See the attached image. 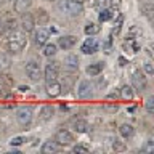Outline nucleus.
<instances>
[{
    "mask_svg": "<svg viewBox=\"0 0 154 154\" xmlns=\"http://www.w3.org/2000/svg\"><path fill=\"white\" fill-rule=\"evenodd\" d=\"M55 141L60 144V146H69V144H72V141H74V137H72V133L67 132V130H60L55 137Z\"/></svg>",
    "mask_w": 154,
    "mask_h": 154,
    "instance_id": "obj_6",
    "label": "nucleus"
},
{
    "mask_svg": "<svg viewBox=\"0 0 154 154\" xmlns=\"http://www.w3.org/2000/svg\"><path fill=\"white\" fill-rule=\"evenodd\" d=\"M64 67L67 71H77L79 69V60H77L75 55H69L64 60Z\"/></svg>",
    "mask_w": 154,
    "mask_h": 154,
    "instance_id": "obj_16",
    "label": "nucleus"
},
{
    "mask_svg": "<svg viewBox=\"0 0 154 154\" xmlns=\"http://www.w3.org/2000/svg\"><path fill=\"white\" fill-rule=\"evenodd\" d=\"M26 74H27V77H29L32 82H38V80L42 79L40 64H38L37 61H29V63H26Z\"/></svg>",
    "mask_w": 154,
    "mask_h": 154,
    "instance_id": "obj_4",
    "label": "nucleus"
},
{
    "mask_svg": "<svg viewBox=\"0 0 154 154\" xmlns=\"http://www.w3.org/2000/svg\"><path fill=\"white\" fill-rule=\"evenodd\" d=\"M31 5H32V0H14L13 8H14V11H16V13L23 14L24 11H27Z\"/></svg>",
    "mask_w": 154,
    "mask_h": 154,
    "instance_id": "obj_15",
    "label": "nucleus"
},
{
    "mask_svg": "<svg viewBox=\"0 0 154 154\" xmlns=\"http://www.w3.org/2000/svg\"><path fill=\"white\" fill-rule=\"evenodd\" d=\"M82 51L85 53V55H91V53H96L98 51V42H96V38H87V40L82 43Z\"/></svg>",
    "mask_w": 154,
    "mask_h": 154,
    "instance_id": "obj_9",
    "label": "nucleus"
},
{
    "mask_svg": "<svg viewBox=\"0 0 154 154\" xmlns=\"http://www.w3.org/2000/svg\"><path fill=\"white\" fill-rule=\"evenodd\" d=\"M143 151H146V152L154 151V141H152V140H148V143H146V146L143 148Z\"/></svg>",
    "mask_w": 154,
    "mask_h": 154,
    "instance_id": "obj_30",
    "label": "nucleus"
},
{
    "mask_svg": "<svg viewBox=\"0 0 154 154\" xmlns=\"http://www.w3.org/2000/svg\"><path fill=\"white\" fill-rule=\"evenodd\" d=\"M61 93V85L58 84L56 80L53 82H47V95L51 96V98H55V96H58Z\"/></svg>",
    "mask_w": 154,
    "mask_h": 154,
    "instance_id": "obj_13",
    "label": "nucleus"
},
{
    "mask_svg": "<svg viewBox=\"0 0 154 154\" xmlns=\"http://www.w3.org/2000/svg\"><path fill=\"white\" fill-rule=\"evenodd\" d=\"M27 38H26V32L23 31H13L8 37V50L11 53H19L26 47Z\"/></svg>",
    "mask_w": 154,
    "mask_h": 154,
    "instance_id": "obj_1",
    "label": "nucleus"
},
{
    "mask_svg": "<svg viewBox=\"0 0 154 154\" xmlns=\"http://www.w3.org/2000/svg\"><path fill=\"white\" fill-rule=\"evenodd\" d=\"M103 67H104L103 63H95V64H90L88 67H87V74H88L90 77H95V75H98L100 72L103 71Z\"/></svg>",
    "mask_w": 154,
    "mask_h": 154,
    "instance_id": "obj_17",
    "label": "nucleus"
},
{
    "mask_svg": "<svg viewBox=\"0 0 154 154\" xmlns=\"http://www.w3.org/2000/svg\"><path fill=\"white\" fill-rule=\"evenodd\" d=\"M58 149H60V144H58L55 140H48V141L43 143L40 151L43 154H51V152H58Z\"/></svg>",
    "mask_w": 154,
    "mask_h": 154,
    "instance_id": "obj_14",
    "label": "nucleus"
},
{
    "mask_svg": "<svg viewBox=\"0 0 154 154\" xmlns=\"http://www.w3.org/2000/svg\"><path fill=\"white\" fill-rule=\"evenodd\" d=\"M58 47L55 43H45V48H43V55L45 56H55L56 55Z\"/></svg>",
    "mask_w": 154,
    "mask_h": 154,
    "instance_id": "obj_21",
    "label": "nucleus"
},
{
    "mask_svg": "<svg viewBox=\"0 0 154 154\" xmlns=\"http://www.w3.org/2000/svg\"><path fill=\"white\" fill-rule=\"evenodd\" d=\"M5 90H7V84H5V79L0 75V96H3Z\"/></svg>",
    "mask_w": 154,
    "mask_h": 154,
    "instance_id": "obj_31",
    "label": "nucleus"
},
{
    "mask_svg": "<svg viewBox=\"0 0 154 154\" xmlns=\"http://www.w3.org/2000/svg\"><path fill=\"white\" fill-rule=\"evenodd\" d=\"M72 152H88V148H85V146H80V144H77V146L72 148Z\"/></svg>",
    "mask_w": 154,
    "mask_h": 154,
    "instance_id": "obj_29",
    "label": "nucleus"
},
{
    "mask_svg": "<svg viewBox=\"0 0 154 154\" xmlns=\"http://www.w3.org/2000/svg\"><path fill=\"white\" fill-rule=\"evenodd\" d=\"M43 77H45L47 82L56 80L58 79V63H55V61L48 63V64L45 66V75Z\"/></svg>",
    "mask_w": 154,
    "mask_h": 154,
    "instance_id": "obj_7",
    "label": "nucleus"
},
{
    "mask_svg": "<svg viewBox=\"0 0 154 154\" xmlns=\"http://www.w3.org/2000/svg\"><path fill=\"white\" fill-rule=\"evenodd\" d=\"M24 141H26V138H24V137H14V138H11L10 144H11V146H21Z\"/></svg>",
    "mask_w": 154,
    "mask_h": 154,
    "instance_id": "obj_27",
    "label": "nucleus"
},
{
    "mask_svg": "<svg viewBox=\"0 0 154 154\" xmlns=\"http://www.w3.org/2000/svg\"><path fill=\"white\" fill-rule=\"evenodd\" d=\"M146 111L149 114L154 112V96H149V98L146 100Z\"/></svg>",
    "mask_w": 154,
    "mask_h": 154,
    "instance_id": "obj_26",
    "label": "nucleus"
},
{
    "mask_svg": "<svg viewBox=\"0 0 154 154\" xmlns=\"http://www.w3.org/2000/svg\"><path fill=\"white\" fill-rule=\"evenodd\" d=\"M48 37H50V31L45 27H38V31H35V45H45Z\"/></svg>",
    "mask_w": 154,
    "mask_h": 154,
    "instance_id": "obj_10",
    "label": "nucleus"
},
{
    "mask_svg": "<svg viewBox=\"0 0 154 154\" xmlns=\"http://www.w3.org/2000/svg\"><path fill=\"white\" fill-rule=\"evenodd\" d=\"M48 2H55V0H48Z\"/></svg>",
    "mask_w": 154,
    "mask_h": 154,
    "instance_id": "obj_34",
    "label": "nucleus"
},
{
    "mask_svg": "<svg viewBox=\"0 0 154 154\" xmlns=\"http://www.w3.org/2000/svg\"><path fill=\"white\" fill-rule=\"evenodd\" d=\"M58 8H60V11L69 14V16H77L84 11V5L80 0H61Z\"/></svg>",
    "mask_w": 154,
    "mask_h": 154,
    "instance_id": "obj_2",
    "label": "nucleus"
},
{
    "mask_svg": "<svg viewBox=\"0 0 154 154\" xmlns=\"http://www.w3.org/2000/svg\"><path fill=\"white\" fill-rule=\"evenodd\" d=\"M74 127H75V130H77L79 133L87 132V122H84V120H77V122L74 124Z\"/></svg>",
    "mask_w": 154,
    "mask_h": 154,
    "instance_id": "obj_25",
    "label": "nucleus"
},
{
    "mask_svg": "<svg viewBox=\"0 0 154 154\" xmlns=\"http://www.w3.org/2000/svg\"><path fill=\"white\" fill-rule=\"evenodd\" d=\"M77 42V37L74 35H66V37H61L60 40H58V45H60L63 50H69V48H72L75 45Z\"/></svg>",
    "mask_w": 154,
    "mask_h": 154,
    "instance_id": "obj_12",
    "label": "nucleus"
},
{
    "mask_svg": "<svg viewBox=\"0 0 154 154\" xmlns=\"http://www.w3.org/2000/svg\"><path fill=\"white\" fill-rule=\"evenodd\" d=\"M111 18H112V10H109V8L103 10L100 14V21H109Z\"/></svg>",
    "mask_w": 154,
    "mask_h": 154,
    "instance_id": "obj_24",
    "label": "nucleus"
},
{
    "mask_svg": "<svg viewBox=\"0 0 154 154\" xmlns=\"http://www.w3.org/2000/svg\"><path fill=\"white\" fill-rule=\"evenodd\" d=\"M146 85H148V80L144 77V74L141 71H135L132 75V88L137 91H144Z\"/></svg>",
    "mask_w": 154,
    "mask_h": 154,
    "instance_id": "obj_5",
    "label": "nucleus"
},
{
    "mask_svg": "<svg viewBox=\"0 0 154 154\" xmlns=\"http://www.w3.org/2000/svg\"><path fill=\"white\" fill-rule=\"evenodd\" d=\"M8 67H10V60H8V56L3 55V53H0V72L5 71V69H8Z\"/></svg>",
    "mask_w": 154,
    "mask_h": 154,
    "instance_id": "obj_23",
    "label": "nucleus"
},
{
    "mask_svg": "<svg viewBox=\"0 0 154 154\" xmlns=\"http://www.w3.org/2000/svg\"><path fill=\"white\" fill-rule=\"evenodd\" d=\"M114 149H116V151H124V149H125V144L119 143L117 140H116V143H114Z\"/></svg>",
    "mask_w": 154,
    "mask_h": 154,
    "instance_id": "obj_32",
    "label": "nucleus"
},
{
    "mask_svg": "<svg viewBox=\"0 0 154 154\" xmlns=\"http://www.w3.org/2000/svg\"><path fill=\"white\" fill-rule=\"evenodd\" d=\"M51 116H53V108L51 106H45L40 112V120L42 122H47V120L51 119Z\"/></svg>",
    "mask_w": 154,
    "mask_h": 154,
    "instance_id": "obj_20",
    "label": "nucleus"
},
{
    "mask_svg": "<svg viewBox=\"0 0 154 154\" xmlns=\"http://www.w3.org/2000/svg\"><path fill=\"white\" fill-rule=\"evenodd\" d=\"M98 32H100V26H96V24H93V23H90V24L85 26V34L87 35H95V34H98Z\"/></svg>",
    "mask_w": 154,
    "mask_h": 154,
    "instance_id": "obj_22",
    "label": "nucleus"
},
{
    "mask_svg": "<svg viewBox=\"0 0 154 154\" xmlns=\"http://www.w3.org/2000/svg\"><path fill=\"white\" fill-rule=\"evenodd\" d=\"M91 88H93V87H91V84L88 80H82L77 93H79L80 98H88V96H91Z\"/></svg>",
    "mask_w": 154,
    "mask_h": 154,
    "instance_id": "obj_11",
    "label": "nucleus"
},
{
    "mask_svg": "<svg viewBox=\"0 0 154 154\" xmlns=\"http://www.w3.org/2000/svg\"><path fill=\"white\" fill-rule=\"evenodd\" d=\"M144 72H146L148 75H152V74H154V67H152V63H151V61H146V63H144Z\"/></svg>",
    "mask_w": 154,
    "mask_h": 154,
    "instance_id": "obj_28",
    "label": "nucleus"
},
{
    "mask_svg": "<svg viewBox=\"0 0 154 154\" xmlns=\"http://www.w3.org/2000/svg\"><path fill=\"white\" fill-rule=\"evenodd\" d=\"M119 133L122 135L124 138H130L133 135V127H132V125H128V124H124V125H120Z\"/></svg>",
    "mask_w": 154,
    "mask_h": 154,
    "instance_id": "obj_18",
    "label": "nucleus"
},
{
    "mask_svg": "<svg viewBox=\"0 0 154 154\" xmlns=\"http://www.w3.org/2000/svg\"><path fill=\"white\" fill-rule=\"evenodd\" d=\"M120 96H122L124 100H127V101L133 100V88H132V87H128V85L122 87V88H120Z\"/></svg>",
    "mask_w": 154,
    "mask_h": 154,
    "instance_id": "obj_19",
    "label": "nucleus"
},
{
    "mask_svg": "<svg viewBox=\"0 0 154 154\" xmlns=\"http://www.w3.org/2000/svg\"><path fill=\"white\" fill-rule=\"evenodd\" d=\"M2 26H3V23H2V19H0V29H2Z\"/></svg>",
    "mask_w": 154,
    "mask_h": 154,
    "instance_id": "obj_33",
    "label": "nucleus"
},
{
    "mask_svg": "<svg viewBox=\"0 0 154 154\" xmlns=\"http://www.w3.org/2000/svg\"><path fill=\"white\" fill-rule=\"evenodd\" d=\"M34 18H32V14L31 13H26L24 11L23 13V16H21V29H23V32H31L32 29H34Z\"/></svg>",
    "mask_w": 154,
    "mask_h": 154,
    "instance_id": "obj_8",
    "label": "nucleus"
},
{
    "mask_svg": "<svg viewBox=\"0 0 154 154\" xmlns=\"http://www.w3.org/2000/svg\"><path fill=\"white\" fill-rule=\"evenodd\" d=\"M16 120L21 127H27V125L32 122V108H29V106H21V108L16 111Z\"/></svg>",
    "mask_w": 154,
    "mask_h": 154,
    "instance_id": "obj_3",
    "label": "nucleus"
}]
</instances>
